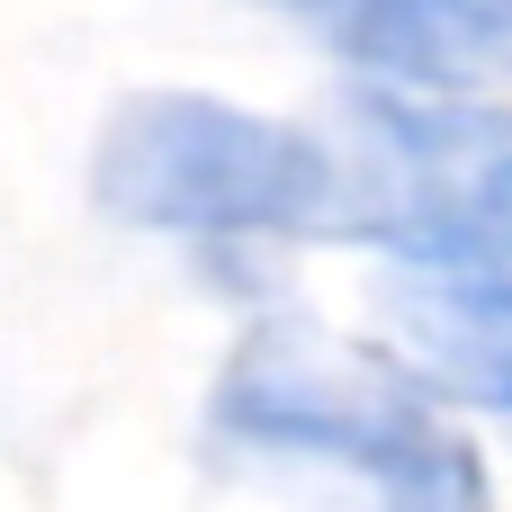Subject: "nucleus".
I'll list each match as a JSON object with an SVG mask.
<instances>
[{
	"mask_svg": "<svg viewBox=\"0 0 512 512\" xmlns=\"http://www.w3.org/2000/svg\"><path fill=\"white\" fill-rule=\"evenodd\" d=\"M90 198L99 216L171 243H333L342 153L315 126L207 90H135L99 126Z\"/></svg>",
	"mask_w": 512,
	"mask_h": 512,
	"instance_id": "obj_1",
	"label": "nucleus"
},
{
	"mask_svg": "<svg viewBox=\"0 0 512 512\" xmlns=\"http://www.w3.org/2000/svg\"><path fill=\"white\" fill-rule=\"evenodd\" d=\"M315 27L369 90H441L504 99L512 90V0H252Z\"/></svg>",
	"mask_w": 512,
	"mask_h": 512,
	"instance_id": "obj_3",
	"label": "nucleus"
},
{
	"mask_svg": "<svg viewBox=\"0 0 512 512\" xmlns=\"http://www.w3.org/2000/svg\"><path fill=\"white\" fill-rule=\"evenodd\" d=\"M378 333L450 414L512 423V279L387 270L378 279Z\"/></svg>",
	"mask_w": 512,
	"mask_h": 512,
	"instance_id": "obj_4",
	"label": "nucleus"
},
{
	"mask_svg": "<svg viewBox=\"0 0 512 512\" xmlns=\"http://www.w3.org/2000/svg\"><path fill=\"white\" fill-rule=\"evenodd\" d=\"M216 441L306 468H351L369 495H387L432 441L459 432V414L387 351V333H333L315 315H261L207 396Z\"/></svg>",
	"mask_w": 512,
	"mask_h": 512,
	"instance_id": "obj_2",
	"label": "nucleus"
}]
</instances>
